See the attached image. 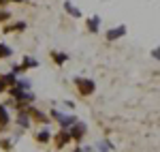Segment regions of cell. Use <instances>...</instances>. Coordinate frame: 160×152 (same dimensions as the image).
Instances as JSON below:
<instances>
[{
  "mask_svg": "<svg viewBox=\"0 0 160 152\" xmlns=\"http://www.w3.org/2000/svg\"><path fill=\"white\" fill-rule=\"evenodd\" d=\"M75 86H77V90H79L81 97H90V94H94V90H96L94 79H88V77H75Z\"/></svg>",
  "mask_w": 160,
  "mask_h": 152,
  "instance_id": "obj_1",
  "label": "cell"
},
{
  "mask_svg": "<svg viewBox=\"0 0 160 152\" xmlns=\"http://www.w3.org/2000/svg\"><path fill=\"white\" fill-rule=\"evenodd\" d=\"M86 131H88V127L83 124V122H77V120L68 127V133H71V139H73V141H83Z\"/></svg>",
  "mask_w": 160,
  "mask_h": 152,
  "instance_id": "obj_2",
  "label": "cell"
},
{
  "mask_svg": "<svg viewBox=\"0 0 160 152\" xmlns=\"http://www.w3.org/2000/svg\"><path fill=\"white\" fill-rule=\"evenodd\" d=\"M51 116H53V118L60 122L62 128H68V127L75 122V116H66V114H60V112H51Z\"/></svg>",
  "mask_w": 160,
  "mask_h": 152,
  "instance_id": "obj_3",
  "label": "cell"
},
{
  "mask_svg": "<svg viewBox=\"0 0 160 152\" xmlns=\"http://www.w3.org/2000/svg\"><path fill=\"white\" fill-rule=\"evenodd\" d=\"M71 139V133H68V128H62L60 133H58V137H56V148H64Z\"/></svg>",
  "mask_w": 160,
  "mask_h": 152,
  "instance_id": "obj_4",
  "label": "cell"
},
{
  "mask_svg": "<svg viewBox=\"0 0 160 152\" xmlns=\"http://www.w3.org/2000/svg\"><path fill=\"white\" fill-rule=\"evenodd\" d=\"M126 34V26H118V28H111L107 32V41H118Z\"/></svg>",
  "mask_w": 160,
  "mask_h": 152,
  "instance_id": "obj_5",
  "label": "cell"
},
{
  "mask_svg": "<svg viewBox=\"0 0 160 152\" xmlns=\"http://www.w3.org/2000/svg\"><path fill=\"white\" fill-rule=\"evenodd\" d=\"M17 124L22 128H28L30 124H32V118H30V114L26 112V109H19V116H17Z\"/></svg>",
  "mask_w": 160,
  "mask_h": 152,
  "instance_id": "obj_6",
  "label": "cell"
},
{
  "mask_svg": "<svg viewBox=\"0 0 160 152\" xmlns=\"http://www.w3.org/2000/svg\"><path fill=\"white\" fill-rule=\"evenodd\" d=\"M11 122V116H9V109L4 103H0V127H9Z\"/></svg>",
  "mask_w": 160,
  "mask_h": 152,
  "instance_id": "obj_7",
  "label": "cell"
},
{
  "mask_svg": "<svg viewBox=\"0 0 160 152\" xmlns=\"http://www.w3.org/2000/svg\"><path fill=\"white\" fill-rule=\"evenodd\" d=\"M86 24H88V30H90L92 34H96V32L100 30V17H98V15H94V17H90V19H88Z\"/></svg>",
  "mask_w": 160,
  "mask_h": 152,
  "instance_id": "obj_8",
  "label": "cell"
},
{
  "mask_svg": "<svg viewBox=\"0 0 160 152\" xmlns=\"http://www.w3.org/2000/svg\"><path fill=\"white\" fill-rule=\"evenodd\" d=\"M64 9H66V13H68V15H73L75 19H79V17H81V11L75 7L71 0H66V2H64Z\"/></svg>",
  "mask_w": 160,
  "mask_h": 152,
  "instance_id": "obj_9",
  "label": "cell"
},
{
  "mask_svg": "<svg viewBox=\"0 0 160 152\" xmlns=\"http://www.w3.org/2000/svg\"><path fill=\"white\" fill-rule=\"evenodd\" d=\"M37 141H38V144H47V141H51V131H49L47 127L43 128V131H38Z\"/></svg>",
  "mask_w": 160,
  "mask_h": 152,
  "instance_id": "obj_10",
  "label": "cell"
},
{
  "mask_svg": "<svg viewBox=\"0 0 160 152\" xmlns=\"http://www.w3.org/2000/svg\"><path fill=\"white\" fill-rule=\"evenodd\" d=\"M51 58H53V62L58 64V66H62V64L68 60V56H66V54H62V51H53V54H51Z\"/></svg>",
  "mask_w": 160,
  "mask_h": 152,
  "instance_id": "obj_11",
  "label": "cell"
},
{
  "mask_svg": "<svg viewBox=\"0 0 160 152\" xmlns=\"http://www.w3.org/2000/svg\"><path fill=\"white\" fill-rule=\"evenodd\" d=\"M34 66H38V62L34 60V58L26 56V58H24V62H22V69H24V71H28V69H34Z\"/></svg>",
  "mask_w": 160,
  "mask_h": 152,
  "instance_id": "obj_12",
  "label": "cell"
},
{
  "mask_svg": "<svg viewBox=\"0 0 160 152\" xmlns=\"http://www.w3.org/2000/svg\"><path fill=\"white\" fill-rule=\"evenodd\" d=\"M13 50L9 47V45H4V43H0V58H11Z\"/></svg>",
  "mask_w": 160,
  "mask_h": 152,
  "instance_id": "obj_13",
  "label": "cell"
},
{
  "mask_svg": "<svg viewBox=\"0 0 160 152\" xmlns=\"http://www.w3.org/2000/svg\"><path fill=\"white\" fill-rule=\"evenodd\" d=\"M15 86H17L19 90H28L32 84H30V79H26V77H24V79H15Z\"/></svg>",
  "mask_w": 160,
  "mask_h": 152,
  "instance_id": "obj_14",
  "label": "cell"
},
{
  "mask_svg": "<svg viewBox=\"0 0 160 152\" xmlns=\"http://www.w3.org/2000/svg\"><path fill=\"white\" fill-rule=\"evenodd\" d=\"M0 79H2V81H4V84H7V88H9V86H13V84H15V79H17V75H15V73H9V75H4V77H0Z\"/></svg>",
  "mask_w": 160,
  "mask_h": 152,
  "instance_id": "obj_15",
  "label": "cell"
},
{
  "mask_svg": "<svg viewBox=\"0 0 160 152\" xmlns=\"http://www.w3.org/2000/svg\"><path fill=\"white\" fill-rule=\"evenodd\" d=\"M24 28H26V24H24V22H17V24H13V26H7L4 30L9 32V30H24Z\"/></svg>",
  "mask_w": 160,
  "mask_h": 152,
  "instance_id": "obj_16",
  "label": "cell"
},
{
  "mask_svg": "<svg viewBox=\"0 0 160 152\" xmlns=\"http://www.w3.org/2000/svg\"><path fill=\"white\" fill-rule=\"evenodd\" d=\"M109 148H111V144H105V141H100V144H98V150L100 152H107Z\"/></svg>",
  "mask_w": 160,
  "mask_h": 152,
  "instance_id": "obj_17",
  "label": "cell"
},
{
  "mask_svg": "<svg viewBox=\"0 0 160 152\" xmlns=\"http://www.w3.org/2000/svg\"><path fill=\"white\" fill-rule=\"evenodd\" d=\"M0 146H2V148H4V150H9V148H11V141L2 139V141H0Z\"/></svg>",
  "mask_w": 160,
  "mask_h": 152,
  "instance_id": "obj_18",
  "label": "cell"
},
{
  "mask_svg": "<svg viewBox=\"0 0 160 152\" xmlns=\"http://www.w3.org/2000/svg\"><path fill=\"white\" fill-rule=\"evenodd\" d=\"M4 90H7V84H4V81L0 79V92H4Z\"/></svg>",
  "mask_w": 160,
  "mask_h": 152,
  "instance_id": "obj_19",
  "label": "cell"
},
{
  "mask_svg": "<svg viewBox=\"0 0 160 152\" xmlns=\"http://www.w3.org/2000/svg\"><path fill=\"white\" fill-rule=\"evenodd\" d=\"M0 2H26V0H0Z\"/></svg>",
  "mask_w": 160,
  "mask_h": 152,
  "instance_id": "obj_20",
  "label": "cell"
}]
</instances>
